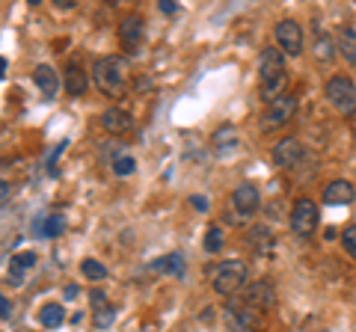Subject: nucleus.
Listing matches in <instances>:
<instances>
[{
    "label": "nucleus",
    "instance_id": "obj_5",
    "mask_svg": "<svg viewBox=\"0 0 356 332\" xmlns=\"http://www.w3.org/2000/svg\"><path fill=\"white\" fill-rule=\"evenodd\" d=\"M288 226L297 238H312L318 229V205L312 199H297L291 205V214H288Z\"/></svg>",
    "mask_w": 356,
    "mask_h": 332
},
{
    "label": "nucleus",
    "instance_id": "obj_24",
    "mask_svg": "<svg viewBox=\"0 0 356 332\" xmlns=\"http://www.w3.org/2000/svg\"><path fill=\"white\" fill-rule=\"evenodd\" d=\"M222 243H226V231H222L220 226H211L208 231H205V249L214 256V252H220L222 249Z\"/></svg>",
    "mask_w": 356,
    "mask_h": 332
},
{
    "label": "nucleus",
    "instance_id": "obj_29",
    "mask_svg": "<svg viewBox=\"0 0 356 332\" xmlns=\"http://www.w3.org/2000/svg\"><path fill=\"white\" fill-rule=\"evenodd\" d=\"M341 243H344V249H348L350 256L356 258V226H348L341 231Z\"/></svg>",
    "mask_w": 356,
    "mask_h": 332
},
{
    "label": "nucleus",
    "instance_id": "obj_27",
    "mask_svg": "<svg viewBox=\"0 0 356 332\" xmlns=\"http://www.w3.org/2000/svg\"><path fill=\"white\" fill-rule=\"evenodd\" d=\"M95 326L98 329H107L110 324H113V320H116V308L113 306H104V308H98V312H95Z\"/></svg>",
    "mask_w": 356,
    "mask_h": 332
},
{
    "label": "nucleus",
    "instance_id": "obj_22",
    "mask_svg": "<svg viewBox=\"0 0 356 332\" xmlns=\"http://www.w3.org/2000/svg\"><path fill=\"white\" fill-rule=\"evenodd\" d=\"M81 273H83V279H89V282L107 279V267H104L102 261H95V258H83L81 261Z\"/></svg>",
    "mask_w": 356,
    "mask_h": 332
},
{
    "label": "nucleus",
    "instance_id": "obj_3",
    "mask_svg": "<svg viewBox=\"0 0 356 332\" xmlns=\"http://www.w3.org/2000/svg\"><path fill=\"white\" fill-rule=\"evenodd\" d=\"M222 317H226V326L232 332H259L264 326V312H259V308H252L247 303H241L238 297L226 303Z\"/></svg>",
    "mask_w": 356,
    "mask_h": 332
},
{
    "label": "nucleus",
    "instance_id": "obj_30",
    "mask_svg": "<svg viewBox=\"0 0 356 332\" xmlns=\"http://www.w3.org/2000/svg\"><path fill=\"white\" fill-rule=\"evenodd\" d=\"M89 300H92L95 312H98V308H104V294H102V291H92V294H89Z\"/></svg>",
    "mask_w": 356,
    "mask_h": 332
},
{
    "label": "nucleus",
    "instance_id": "obj_9",
    "mask_svg": "<svg viewBox=\"0 0 356 332\" xmlns=\"http://www.w3.org/2000/svg\"><path fill=\"white\" fill-rule=\"evenodd\" d=\"M259 205H261V193H259V187L250 184V181H243L235 187V193H232V211L241 217H252L255 211H259Z\"/></svg>",
    "mask_w": 356,
    "mask_h": 332
},
{
    "label": "nucleus",
    "instance_id": "obj_21",
    "mask_svg": "<svg viewBox=\"0 0 356 332\" xmlns=\"http://www.w3.org/2000/svg\"><path fill=\"white\" fill-rule=\"evenodd\" d=\"M339 53L344 57V63L356 65V27L341 30V36H339Z\"/></svg>",
    "mask_w": 356,
    "mask_h": 332
},
{
    "label": "nucleus",
    "instance_id": "obj_18",
    "mask_svg": "<svg viewBox=\"0 0 356 332\" xmlns=\"http://www.w3.org/2000/svg\"><path fill=\"white\" fill-rule=\"evenodd\" d=\"M247 247L252 252H259V256H267V252H273L276 238H273V231L267 229V226H252L247 231Z\"/></svg>",
    "mask_w": 356,
    "mask_h": 332
},
{
    "label": "nucleus",
    "instance_id": "obj_20",
    "mask_svg": "<svg viewBox=\"0 0 356 332\" xmlns=\"http://www.w3.org/2000/svg\"><path fill=\"white\" fill-rule=\"evenodd\" d=\"M63 320H65V312H63V306H60V303H44V306H42L39 324H42L44 329H57Z\"/></svg>",
    "mask_w": 356,
    "mask_h": 332
},
{
    "label": "nucleus",
    "instance_id": "obj_19",
    "mask_svg": "<svg viewBox=\"0 0 356 332\" xmlns=\"http://www.w3.org/2000/svg\"><path fill=\"white\" fill-rule=\"evenodd\" d=\"M152 273H166V276H184V256L181 252H170V256H161L154 258L152 264Z\"/></svg>",
    "mask_w": 356,
    "mask_h": 332
},
{
    "label": "nucleus",
    "instance_id": "obj_11",
    "mask_svg": "<svg viewBox=\"0 0 356 332\" xmlns=\"http://www.w3.org/2000/svg\"><path fill=\"white\" fill-rule=\"evenodd\" d=\"M300 160H303V142L297 137H285L273 146V163L280 166V169H291Z\"/></svg>",
    "mask_w": 356,
    "mask_h": 332
},
{
    "label": "nucleus",
    "instance_id": "obj_25",
    "mask_svg": "<svg viewBox=\"0 0 356 332\" xmlns=\"http://www.w3.org/2000/svg\"><path fill=\"white\" fill-rule=\"evenodd\" d=\"M315 57L321 63H330L332 57H336V45H332L330 36H318V42H315Z\"/></svg>",
    "mask_w": 356,
    "mask_h": 332
},
{
    "label": "nucleus",
    "instance_id": "obj_23",
    "mask_svg": "<svg viewBox=\"0 0 356 332\" xmlns=\"http://www.w3.org/2000/svg\"><path fill=\"white\" fill-rule=\"evenodd\" d=\"M113 172L119 175V179L134 175V172H137V160H134L131 154H113Z\"/></svg>",
    "mask_w": 356,
    "mask_h": 332
},
{
    "label": "nucleus",
    "instance_id": "obj_8",
    "mask_svg": "<svg viewBox=\"0 0 356 332\" xmlns=\"http://www.w3.org/2000/svg\"><path fill=\"white\" fill-rule=\"evenodd\" d=\"M276 45L288 57H300L303 53V27L297 24L294 18H282L276 24Z\"/></svg>",
    "mask_w": 356,
    "mask_h": 332
},
{
    "label": "nucleus",
    "instance_id": "obj_1",
    "mask_svg": "<svg viewBox=\"0 0 356 332\" xmlns=\"http://www.w3.org/2000/svg\"><path fill=\"white\" fill-rule=\"evenodd\" d=\"M131 81V63L119 53H110V57H98L92 63V83L98 86V92L107 98H122L128 90Z\"/></svg>",
    "mask_w": 356,
    "mask_h": 332
},
{
    "label": "nucleus",
    "instance_id": "obj_12",
    "mask_svg": "<svg viewBox=\"0 0 356 332\" xmlns=\"http://www.w3.org/2000/svg\"><path fill=\"white\" fill-rule=\"evenodd\" d=\"M282 74H288L285 53L280 48H264L261 57H259V83L273 81V77H282Z\"/></svg>",
    "mask_w": 356,
    "mask_h": 332
},
{
    "label": "nucleus",
    "instance_id": "obj_31",
    "mask_svg": "<svg viewBox=\"0 0 356 332\" xmlns=\"http://www.w3.org/2000/svg\"><path fill=\"white\" fill-rule=\"evenodd\" d=\"M0 308H3V320H9V315H13V303H9V297H3V300H0Z\"/></svg>",
    "mask_w": 356,
    "mask_h": 332
},
{
    "label": "nucleus",
    "instance_id": "obj_34",
    "mask_svg": "<svg viewBox=\"0 0 356 332\" xmlns=\"http://www.w3.org/2000/svg\"><path fill=\"white\" fill-rule=\"evenodd\" d=\"M77 3V0H57V6H63V9H72Z\"/></svg>",
    "mask_w": 356,
    "mask_h": 332
},
{
    "label": "nucleus",
    "instance_id": "obj_10",
    "mask_svg": "<svg viewBox=\"0 0 356 332\" xmlns=\"http://www.w3.org/2000/svg\"><path fill=\"white\" fill-rule=\"evenodd\" d=\"M143 36H146V21L140 15H125L119 21V45L128 53H137V48L143 45Z\"/></svg>",
    "mask_w": 356,
    "mask_h": 332
},
{
    "label": "nucleus",
    "instance_id": "obj_26",
    "mask_svg": "<svg viewBox=\"0 0 356 332\" xmlns=\"http://www.w3.org/2000/svg\"><path fill=\"white\" fill-rule=\"evenodd\" d=\"M36 261H39L36 252H18V256H13V270H15V273H24V270H30Z\"/></svg>",
    "mask_w": 356,
    "mask_h": 332
},
{
    "label": "nucleus",
    "instance_id": "obj_13",
    "mask_svg": "<svg viewBox=\"0 0 356 332\" xmlns=\"http://www.w3.org/2000/svg\"><path fill=\"white\" fill-rule=\"evenodd\" d=\"M102 128L107 131V134L122 137V134H128V131L134 128V119H131L128 110H122V107H107L104 113H102Z\"/></svg>",
    "mask_w": 356,
    "mask_h": 332
},
{
    "label": "nucleus",
    "instance_id": "obj_32",
    "mask_svg": "<svg viewBox=\"0 0 356 332\" xmlns=\"http://www.w3.org/2000/svg\"><path fill=\"white\" fill-rule=\"evenodd\" d=\"M175 9H178V6L172 3V0H161V13H163V15H172Z\"/></svg>",
    "mask_w": 356,
    "mask_h": 332
},
{
    "label": "nucleus",
    "instance_id": "obj_28",
    "mask_svg": "<svg viewBox=\"0 0 356 332\" xmlns=\"http://www.w3.org/2000/svg\"><path fill=\"white\" fill-rule=\"evenodd\" d=\"M60 231H63V217H60V214H51V217H48V223L42 226V235L54 238V235H60Z\"/></svg>",
    "mask_w": 356,
    "mask_h": 332
},
{
    "label": "nucleus",
    "instance_id": "obj_17",
    "mask_svg": "<svg viewBox=\"0 0 356 332\" xmlns=\"http://www.w3.org/2000/svg\"><path fill=\"white\" fill-rule=\"evenodd\" d=\"M353 199H356V187L350 181H344V179L330 181L327 190H324V202L327 205H350Z\"/></svg>",
    "mask_w": 356,
    "mask_h": 332
},
{
    "label": "nucleus",
    "instance_id": "obj_33",
    "mask_svg": "<svg viewBox=\"0 0 356 332\" xmlns=\"http://www.w3.org/2000/svg\"><path fill=\"white\" fill-rule=\"evenodd\" d=\"M191 205L199 208V211H208V199H202V196H193V199H191Z\"/></svg>",
    "mask_w": 356,
    "mask_h": 332
},
{
    "label": "nucleus",
    "instance_id": "obj_14",
    "mask_svg": "<svg viewBox=\"0 0 356 332\" xmlns=\"http://www.w3.org/2000/svg\"><path fill=\"white\" fill-rule=\"evenodd\" d=\"M238 142H241V134H238L235 125H222L211 134V149H214V154H220V158H226V154L235 151Z\"/></svg>",
    "mask_w": 356,
    "mask_h": 332
},
{
    "label": "nucleus",
    "instance_id": "obj_6",
    "mask_svg": "<svg viewBox=\"0 0 356 332\" xmlns=\"http://www.w3.org/2000/svg\"><path fill=\"white\" fill-rule=\"evenodd\" d=\"M294 113H297V98L285 92L282 98H276L273 104H267L264 116H261V131H280V128H285L288 122L294 119Z\"/></svg>",
    "mask_w": 356,
    "mask_h": 332
},
{
    "label": "nucleus",
    "instance_id": "obj_4",
    "mask_svg": "<svg viewBox=\"0 0 356 332\" xmlns=\"http://www.w3.org/2000/svg\"><path fill=\"white\" fill-rule=\"evenodd\" d=\"M324 95H327V101L336 107L341 116H353L356 113V86H353L350 77H344V74L330 77Z\"/></svg>",
    "mask_w": 356,
    "mask_h": 332
},
{
    "label": "nucleus",
    "instance_id": "obj_15",
    "mask_svg": "<svg viewBox=\"0 0 356 332\" xmlns=\"http://www.w3.org/2000/svg\"><path fill=\"white\" fill-rule=\"evenodd\" d=\"M63 90L69 92L72 98L86 95V90H89V77H86V72H83L77 63H72L69 69H65V74H63Z\"/></svg>",
    "mask_w": 356,
    "mask_h": 332
},
{
    "label": "nucleus",
    "instance_id": "obj_7",
    "mask_svg": "<svg viewBox=\"0 0 356 332\" xmlns=\"http://www.w3.org/2000/svg\"><path fill=\"white\" fill-rule=\"evenodd\" d=\"M238 300L252 306V308H259V312H267V308L276 306V285L270 279H255L238 294Z\"/></svg>",
    "mask_w": 356,
    "mask_h": 332
},
{
    "label": "nucleus",
    "instance_id": "obj_2",
    "mask_svg": "<svg viewBox=\"0 0 356 332\" xmlns=\"http://www.w3.org/2000/svg\"><path fill=\"white\" fill-rule=\"evenodd\" d=\"M211 288L222 297H238L243 288H247V264L241 258H229V261H217L214 267L208 270Z\"/></svg>",
    "mask_w": 356,
    "mask_h": 332
},
{
    "label": "nucleus",
    "instance_id": "obj_16",
    "mask_svg": "<svg viewBox=\"0 0 356 332\" xmlns=\"http://www.w3.org/2000/svg\"><path fill=\"white\" fill-rule=\"evenodd\" d=\"M33 83L39 86V92L42 98H54L60 92V74L51 69V65H36V72H33Z\"/></svg>",
    "mask_w": 356,
    "mask_h": 332
}]
</instances>
